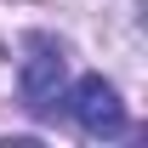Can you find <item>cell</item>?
Masks as SVG:
<instances>
[{
	"label": "cell",
	"instance_id": "2",
	"mask_svg": "<svg viewBox=\"0 0 148 148\" xmlns=\"http://www.w3.org/2000/svg\"><path fill=\"white\" fill-rule=\"evenodd\" d=\"M69 114H74V125L86 131V137H120L125 131V103H120V91H114L103 74H86L69 91Z\"/></svg>",
	"mask_w": 148,
	"mask_h": 148
},
{
	"label": "cell",
	"instance_id": "1",
	"mask_svg": "<svg viewBox=\"0 0 148 148\" xmlns=\"http://www.w3.org/2000/svg\"><path fill=\"white\" fill-rule=\"evenodd\" d=\"M69 80V57L51 34H29L23 40V69H17V97L29 114H51Z\"/></svg>",
	"mask_w": 148,
	"mask_h": 148
}]
</instances>
